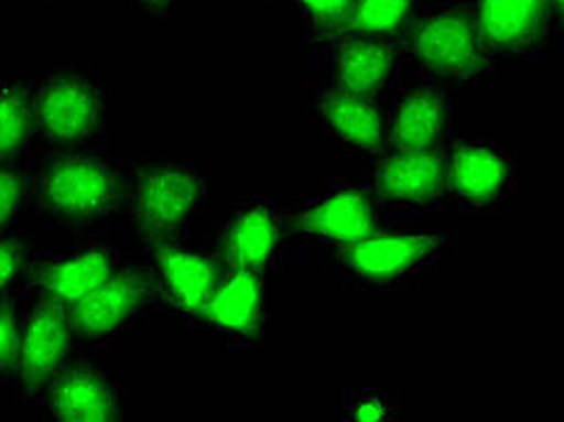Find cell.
Masks as SVG:
<instances>
[{
    "mask_svg": "<svg viewBox=\"0 0 564 422\" xmlns=\"http://www.w3.org/2000/svg\"><path fill=\"white\" fill-rule=\"evenodd\" d=\"M288 15L297 20L314 42L328 44L343 34L350 0H278Z\"/></svg>",
    "mask_w": 564,
    "mask_h": 422,
    "instance_id": "7402d4cb",
    "label": "cell"
},
{
    "mask_svg": "<svg viewBox=\"0 0 564 422\" xmlns=\"http://www.w3.org/2000/svg\"><path fill=\"white\" fill-rule=\"evenodd\" d=\"M121 266V251L111 241L93 237L63 253L32 259L28 268V285L73 306L105 283V280H109Z\"/></svg>",
    "mask_w": 564,
    "mask_h": 422,
    "instance_id": "5bb4252c",
    "label": "cell"
},
{
    "mask_svg": "<svg viewBox=\"0 0 564 422\" xmlns=\"http://www.w3.org/2000/svg\"><path fill=\"white\" fill-rule=\"evenodd\" d=\"M133 8H138V12L148 20H155V18H166L170 15V10L178 3V0H131Z\"/></svg>",
    "mask_w": 564,
    "mask_h": 422,
    "instance_id": "4316f807",
    "label": "cell"
},
{
    "mask_svg": "<svg viewBox=\"0 0 564 422\" xmlns=\"http://www.w3.org/2000/svg\"><path fill=\"white\" fill-rule=\"evenodd\" d=\"M290 247L285 201L247 196L229 203L215 225L210 249L223 271L268 273Z\"/></svg>",
    "mask_w": 564,
    "mask_h": 422,
    "instance_id": "ba28073f",
    "label": "cell"
},
{
    "mask_svg": "<svg viewBox=\"0 0 564 422\" xmlns=\"http://www.w3.org/2000/svg\"><path fill=\"white\" fill-rule=\"evenodd\" d=\"M365 182L379 210L420 213L444 206L446 174L444 150L381 152Z\"/></svg>",
    "mask_w": 564,
    "mask_h": 422,
    "instance_id": "8fae6325",
    "label": "cell"
},
{
    "mask_svg": "<svg viewBox=\"0 0 564 422\" xmlns=\"http://www.w3.org/2000/svg\"><path fill=\"white\" fill-rule=\"evenodd\" d=\"M30 194V174L20 160L0 162V232L18 220L22 203Z\"/></svg>",
    "mask_w": 564,
    "mask_h": 422,
    "instance_id": "cb8c5ba5",
    "label": "cell"
},
{
    "mask_svg": "<svg viewBox=\"0 0 564 422\" xmlns=\"http://www.w3.org/2000/svg\"><path fill=\"white\" fill-rule=\"evenodd\" d=\"M345 418L350 420H395V405L387 396L375 391H362L352 396L345 408Z\"/></svg>",
    "mask_w": 564,
    "mask_h": 422,
    "instance_id": "484cf974",
    "label": "cell"
},
{
    "mask_svg": "<svg viewBox=\"0 0 564 422\" xmlns=\"http://www.w3.org/2000/svg\"><path fill=\"white\" fill-rule=\"evenodd\" d=\"M312 111L326 126V131L355 155L379 158L383 152V128L387 111L379 99L357 97L333 87L328 80L312 87Z\"/></svg>",
    "mask_w": 564,
    "mask_h": 422,
    "instance_id": "d6986e66",
    "label": "cell"
},
{
    "mask_svg": "<svg viewBox=\"0 0 564 422\" xmlns=\"http://www.w3.org/2000/svg\"><path fill=\"white\" fill-rule=\"evenodd\" d=\"M422 6L425 0H350L343 34L399 42L420 15Z\"/></svg>",
    "mask_w": 564,
    "mask_h": 422,
    "instance_id": "ffe728a7",
    "label": "cell"
},
{
    "mask_svg": "<svg viewBox=\"0 0 564 422\" xmlns=\"http://www.w3.org/2000/svg\"><path fill=\"white\" fill-rule=\"evenodd\" d=\"M34 138L28 83H0V162L20 160Z\"/></svg>",
    "mask_w": 564,
    "mask_h": 422,
    "instance_id": "44dd1931",
    "label": "cell"
},
{
    "mask_svg": "<svg viewBox=\"0 0 564 422\" xmlns=\"http://www.w3.org/2000/svg\"><path fill=\"white\" fill-rule=\"evenodd\" d=\"M70 306L28 285L20 300V343L12 389L22 401L42 399L46 387L73 365Z\"/></svg>",
    "mask_w": 564,
    "mask_h": 422,
    "instance_id": "52a82bcc",
    "label": "cell"
},
{
    "mask_svg": "<svg viewBox=\"0 0 564 422\" xmlns=\"http://www.w3.org/2000/svg\"><path fill=\"white\" fill-rule=\"evenodd\" d=\"M290 241L318 251L357 245L381 227V210L362 178H336L318 194L285 203Z\"/></svg>",
    "mask_w": 564,
    "mask_h": 422,
    "instance_id": "8992f818",
    "label": "cell"
},
{
    "mask_svg": "<svg viewBox=\"0 0 564 422\" xmlns=\"http://www.w3.org/2000/svg\"><path fill=\"white\" fill-rule=\"evenodd\" d=\"M468 6L485 48L497 61L533 56L560 36L550 0H470Z\"/></svg>",
    "mask_w": 564,
    "mask_h": 422,
    "instance_id": "4fadbf2b",
    "label": "cell"
},
{
    "mask_svg": "<svg viewBox=\"0 0 564 422\" xmlns=\"http://www.w3.org/2000/svg\"><path fill=\"white\" fill-rule=\"evenodd\" d=\"M34 206L63 227H99L123 203V167L93 148L54 150L30 178Z\"/></svg>",
    "mask_w": 564,
    "mask_h": 422,
    "instance_id": "7a4b0ae2",
    "label": "cell"
},
{
    "mask_svg": "<svg viewBox=\"0 0 564 422\" xmlns=\"http://www.w3.org/2000/svg\"><path fill=\"white\" fill-rule=\"evenodd\" d=\"M198 328H210L227 343L253 348L265 336V275L253 271H223L205 302Z\"/></svg>",
    "mask_w": 564,
    "mask_h": 422,
    "instance_id": "9a60e30c",
    "label": "cell"
},
{
    "mask_svg": "<svg viewBox=\"0 0 564 422\" xmlns=\"http://www.w3.org/2000/svg\"><path fill=\"white\" fill-rule=\"evenodd\" d=\"M223 268L210 247L172 239L152 249L148 278L155 302L174 318L198 326L205 302L220 278Z\"/></svg>",
    "mask_w": 564,
    "mask_h": 422,
    "instance_id": "30bf717a",
    "label": "cell"
},
{
    "mask_svg": "<svg viewBox=\"0 0 564 422\" xmlns=\"http://www.w3.org/2000/svg\"><path fill=\"white\" fill-rule=\"evenodd\" d=\"M448 249L442 235H415L403 229H375L357 245L328 251L343 285L355 292H393L425 275Z\"/></svg>",
    "mask_w": 564,
    "mask_h": 422,
    "instance_id": "5b68a950",
    "label": "cell"
},
{
    "mask_svg": "<svg viewBox=\"0 0 564 422\" xmlns=\"http://www.w3.org/2000/svg\"><path fill=\"white\" fill-rule=\"evenodd\" d=\"M36 138L54 150L87 148L107 133L109 87L83 68L51 66L28 83Z\"/></svg>",
    "mask_w": 564,
    "mask_h": 422,
    "instance_id": "3957f363",
    "label": "cell"
},
{
    "mask_svg": "<svg viewBox=\"0 0 564 422\" xmlns=\"http://www.w3.org/2000/svg\"><path fill=\"white\" fill-rule=\"evenodd\" d=\"M123 167V203L131 223L155 249L178 239L205 208L210 178L196 160L140 158Z\"/></svg>",
    "mask_w": 564,
    "mask_h": 422,
    "instance_id": "6da1fadb",
    "label": "cell"
},
{
    "mask_svg": "<svg viewBox=\"0 0 564 422\" xmlns=\"http://www.w3.org/2000/svg\"><path fill=\"white\" fill-rule=\"evenodd\" d=\"M54 420L113 422L123 418V389L93 365H70L40 399Z\"/></svg>",
    "mask_w": 564,
    "mask_h": 422,
    "instance_id": "ac0fdd59",
    "label": "cell"
},
{
    "mask_svg": "<svg viewBox=\"0 0 564 422\" xmlns=\"http://www.w3.org/2000/svg\"><path fill=\"white\" fill-rule=\"evenodd\" d=\"M152 304L155 292L148 273L121 266L109 280L70 306L75 336L109 345L128 334Z\"/></svg>",
    "mask_w": 564,
    "mask_h": 422,
    "instance_id": "7c38bea8",
    "label": "cell"
},
{
    "mask_svg": "<svg viewBox=\"0 0 564 422\" xmlns=\"http://www.w3.org/2000/svg\"><path fill=\"white\" fill-rule=\"evenodd\" d=\"M401 56L444 83L482 80L497 71V58L485 48L470 6L432 3L399 40Z\"/></svg>",
    "mask_w": 564,
    "mask_h": 422,
    "instance_id": "277c9868",
    "label": "cell"
},
{
    "mask_svg": "<svg viewBox=\"0 0 564 422\" xmlns=\"http://www.w3.org/2000/svg\"><path fill=\"white\" fill-rule=\"evenodd\" d=\"M446 198L466 213H492L514 191V158L482 138L448 140L444 148Z\"/></svg>",
    "mask_w": 564,
    "mask_h": 422,
    "instance_id": "9c48e42d",
    "label": "cell"
},
{
    "mask_svg": "<svg viewBox=\"0 0 564 422\" xmlns=\"http://www.w3.org/2000/svg\"><path fill=\"white\" fill-rule=\"evenodd\" d=\"M452 136V107L437 87H410L387 111L383 152L444 150Z\"/></svg>",
    "mask_w": 564,
    "mask_h": 422,
    "instance_id": "2e32d148",
    "label": "cell"
},
{
    "mask_svg": "<svg viewBox=\"0 0 564 422\" xmlns=\"http://www.w3.org/2000/svg\"><path fill=\"white\" fill-rule=\"evenodd\" d=\"M30 261V249L22 239L0 232V295L15 292L20 280L28 275Z\"/></svg>",
    "mask_w": 564,
    "mask_h": 422,
    "instance_id": "d4e9b609",
    "label": "cell"
},
{
    "mask_svg": "<svg viewBox=\"0 0 564 422\" xmlns=\"http://www.w3.org/2000/svg\"><path fill=\"white\" fill-rule=\"evenodd\" d=\"M328 83L357 97L381 99L401 63L399 42L343 34L328 44Z\"/></svg>",
    "mask_w": 564,
    "mask_h": 422,
    "instance_id": "e0dca14e",
    "label": "cell"
},
{
    "mask_svg": "<svg viewBox=\"0 0 564 422\" xmlns=\"http://www.w3.org/2000/svg\"><path fill=\"white\" fill-rule=\"evenodd\" d=\"M20 343V300L8 292L0 295V383L12 387Z\"/></svg>",
    "mask_w": 564,
    "mask_h": 422,
    "instance_id": "603a6c76",
    "label": "cell"
}]
</instances>
